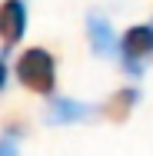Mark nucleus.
I'll use <instances>...</instances> for the list:
<instances>
[{
    "label": "nucleus",
    "instance_id": "nucleus-8",
    "mask_svg": "<svg viewBox=\"0 0 153 156\" xmlns=\"http://www.w3.org/2000/svg\"><path fill=\"white\" fill-rule=\"evenodd\" d=\"M7 53H10V50L0 53V90H3V83H7Z\"/></svg>",
    "mask_w": 153,
    "mask_h": 156
},
{
    "label": "nucleus",
    "instance_id": "nucleus-6",
    "mask_svg": "<svg viewBox=\"0 0 153 156\" xmlns=\"http://www.w3.org/2000/svg\"><path fill=\"white\" fill-rule=\"evenodd\" d=\"M140 103V90H133V87H123L117 93L107 100V106H103V116L107 120H113V123H123L130 113H133V106Z\"/></svg>",
    "mask_w": 153,
    "mask_h": 156
},
{
    "label": "nucleus",
    "instance_id": "nucleus-2",
    "mask_svg": "<svg viewBox=\"0 0 153 156\" xmlns=\"http://www.w3.org/2000/svg\"><path fill=\"white\" fill-rule=\"evenodd\" d=\"M150 57H153V27L150 23L130 27V30L120 37V60H123V66H126L133 76H140Z\"/></svg>",
    "mask_w": 153,
    "mask_h": 156
},
{
    "label": "nucleus",
    "instance_id": "nucleus-4",
    "mask_svg": "<svg viewBox=\"0 0 153 156\" xmlns=\"http://www.w3.org/2000/svg\"><path fill=\"white\" fill-rule=\"evenodd\" d=\"M87 37H90L93 53H100V57H107V60H113V57L120 53V43H117L113 27H110L103 17H97V13L87 17Z\"/></svg>",
    "mask_w": 153,
    "mask_h": 156
},
{
    "label": "nucleus",
    "instance_id": "nucleus-5",
    "mask_svg": "<svg viewBox=\"0 0 153 156\" xmlns=\"http://www.w3.org/2000/svg\"><path fill=\"white\" fill-rule=\"evenodd\" d=\"M87 116H90V106L80 103V100H50V103H47V113H43V120L53 123V126L80 123V120H87Z\"/></svg>",
    "mask_w": 153,
    "mask_h": 156
},
{
    "label": "nucleus",
    "instance_id": "nucleus-1",
    "mask_svg": "<svg viewBox=\"0 0 153 156\" xmlns=\"http://www.w3.org/2000/svg\"><path fill=\"white\" fill-rule=\"evenodd\" d=\"M17 80L30 90V93H40V96H50L53 87H57V60L50 50L43 47H30L17 57V66H13Z\"/></svg>",
    "mask_w": 153,
    "mask_h": 156
},
{
    "label": "nucleus",
    "instance_id": "nucleus-3",
    "mask_svg": "<svg viewBox=\"0 0 153 156\" xmlns=\"http://www.w3.org/2000/svg\"><path fill=\"white\" fill-rule=\"evenodd\" d=\"M24 33H27V3L24 0H3L0 3V40H3V50L17 47Z\"/></svg>",
    "mask_w": 153,
    "mask_h": 156
},
{
    "label": "nucleus",
    "instance_id": "nucleus-7",
    "mask_svg": "<svg viewBox=\"0 0 153 156\" xmlns=\"http://www.w3.org/2000/svg\"><path fill=\"white\" fill-rule=\"evenodd\" d=\"M13 136H17V129H7V133L0 136V153H13V150H17V143H13Z\"/></svg>",
    "mask_w": 153,
    "mask_h": 156
}]
</instances>
